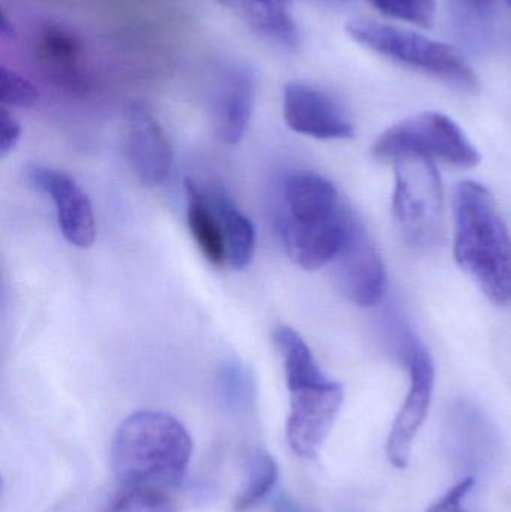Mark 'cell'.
Returning <instances> with one entry per match:
<instances>
[{
  "label": "cell",
  "mask_w": 511,
  "mask_h": 512,
  "mask_svg": "<svg viewBox=\"0 0 511 512\" xmlns=\"http://www.w3.org/2000/svg\"><path fill=\"white\" fill-rule=\"evenodd\" d=\"M507 2H509V5L511 6V0H507Z\"/></svg>",
  "instance_id": "28"
},
{
  "label": "cell",
  "mask_w": 511,
  "mask_h": 512,
  "mask_svg": "<svg viewBox=\"0 0 511 512\" xmlns=\"http://www.w3.org/2000/svg\"><path fill=\"white\" fill-rule=\"evenodd\" d=\"M354 219L335 185L315 171H290L279 182L278 234L288 256L305 270L335 261Z\"/></svg>",
  "instance_id": "1"
},
{
  "label": "cell",
  "mask_w": 511,
  "mask_h": 512,
  "mask_svg": "<svg viewBox=\"0 0 511 512\" xmlns=\"http://www.w3.org/2000/svg\"><path fill=\"white\" fill-rule=\"evenodd\" d=\"M255 101V77L251 69L234 65L225 69L216 89L215 125L225 144L236 146L251 123Z\"/></svg>",
  "instance_id": "14"
},
{
  "label": "cell",
  "mask_w": 511,
  "mask_h": 512,
  "mask_svg": "<svg viewBox=\"0 0 511 512\" xmlns=\"http://www.w3.org/2000/svg\"><path fill=\"white\" fill-rule=\"evenodd\" d=\"M186 219L189 231L201 254L216 267L227 265V243L221 213L213 200L210 186L188 179L185 182Z\"/></svg>",
  "instance_id": "15"
},
{
  "label": "cell",
  "mask_w": 511,
  "mask_h": 512,
  "mask_svg": "<svg viewBox=\"0 0 511 512\" xmlns=\"http://www.w3.org/2000/svg\"><path fill=\"white\" fill-rule=\"evenodd\" d=\"M381 14L428 29L435 20V0H369Z\"/></svg>",
  "instance_id": "21"
},
{
  "label": "cell",
  "mask_w": 511,
  "mask_h": 512,
  "mask_svg": "<svg viewBox=\"0 0 511 512\" xmlns=\"http://www.w3.org/2000/svg\"><path fill=\"white\" fill-rule=\"evenodd\" d=\"M470 14L477 18H488L494 11L495 0H459Z\"/></svg>",
  "instance_id": "25"
},
{
  "label": "cell",
  "mask_w": 511,
  "mask_h": 512,
  "mask_svg": "<svg viewBox=\"0 0 511 512\" xmlns=\"http://www.w3.org/2000/svg\"><path fill=\"white\" fill-rule=\"evenodd\" d=\"M21 137V126L18 120L9 113L8 108L0 111V158H6L17 147Z\"/></svg>",
  "instance_id": "24"
},
{
  "label": "cell",
  "mask_w": 511,
  "mask_h": 512,
  "mask_svg": "<svg viewBox=\"0 0 511 512\" xmlns=\"http://www.w3.org/2000/svg\"><path fill=\"white\" fill-rule=\"evenodd\" d=\"M120 144L126 161L141 182L159 186L173 168V147L152 111L132 104L123 113Z\"/></svg>",
  "instance_id": "10"
},
{
  "label": "cell",
  "mask_w": 511,
  "mask_h": 512,
  "mask_svg": "<svg viewBox=\"0 0 511 512\" xmlns=\"http://www.w3.org/2000/svg\"><path fill=\"white\" fill-rule=\"evenodd\" d=\"M0 33H2L3 39H14L15 38V30L12 23H9L8 17L5 14L2 15V20H0Z\"/></svg>",
  "instance_id": "26"
},
{
  "label": "cell",
  "mask_w": 511,
  "mask_h": 512,
  "mask_svg": "<svg viewBox=\"0 0 511 512\" xmlns=\"http://www.w3.org/2000/svg\"><path fill=\"white\" fill-rule=\"evenodd\" d=\"M275 343L290 393L288 445L297 456L315 459L344 405V388L321 372L311 349L293 328H276Z\"/></svg>",
  "instance_id": "4"
},
{
  "label": "cell",
  "mask_w": 511,
  "mask_h": 512,
  "mask_svg": "<svg viewBox=\"0 0 511 512\" xmlns=\"http://www.w3.org/2000/svg\"><path fill=\"white\" fill-rule=\"evenodd\" d=\"M278 463L272 454L257 450L246 465L245 484L234 499V512H249L261 504L272 492L278 481Z\"/></svg>",
  "instance_id": "19"
},
{
  "label": "cell",
  "mask_w": 511,
  "mask_h": 512,
  "mask_svg": "<svg viewBox=\"0 0 511 512\" xmlns=\"http://www.w3.org/2000/svg\"><path fill=\"white\" fill-rule=\"evenodd\" d=\"M395 164L393 218L402 239L416 251H428L443 234L444 198L434 161L408 156Z\"/></svg>",
  "instance_id": "6"
},
{
  "label": "cell",
  "mask_w": 511,
  "mask_h": 512,
  "mask_svg": "<svg viewBox=\"0 0 511 512\" xmlns=\"http://www.w3.org/2000/svg\"><path fill=\"white\" fill-rule=\"evenodd\" d=\"M372 155L392 162L419 156L458 168H474L480 162V153L461 126L435 111L416 114L390 126L375 141Z\"/></svg>",
  "instance_id": "7"
},
{
  "label": "cell",
  "mask_w": 511,
  "mask_h": 512,
  "mask_svg": "<svg viewBox=\"0 0 511 512\" xmlns=\"http://www.w3.org/2000/svg\"><path fill=\"white\" fill-rule=\"evenodd\" d=\"M105 512H176V507L162 489L123 487Z\"/></svg>",
  "instance_id": "20"
},
{
  "label": "cell",
  "mask_w": 511,
  "mask_h": 512,
  "mask_svg": "<svg viewBox=\"0 0 511 512\" xmlns=\"http://www.w3.org/2000/svg\"><path fill=\"white\" fill-rule=\"evenodd\" d=\"M398 354L410 372V388L404 405L399 409L389 438L386 453L396 469H405L410 463L414 439L425 423L431 409L435 387V366L431 354L404 325L398 324L396 333Z\"/></svg>",
  "instance_id": "8"
},
{
  "label": "cell",
  "mask_w": 511,
  "mask_h": 512,
  "mask_svg": "<svg viewBox=\"0 0 511 512\" xmlns=\"http://www.w3.org/2000/svg\"><path fill=\"white\" fill-rule=\"evenodd\" d=\"M0 101L2 107L29 108L39 101V92L32 81L2 66L0 69Z\"/></svg>",
  "instance_id": "22"
},
{
  "label": "cell",
  "mask_w": 511,
  "mask_h": 512,
  "mask_svg": "<svg viewBox=\"0 0 511 512\" xmlns=\"http://www.w3.org/2000/svg\"><path fill=\"white\" fill-rule=\"evenodd\" d=\"M258 35L285 48L299 44V30L290 14V0H221Z\"/></svg>",
  "instance_id": "16"
},
{
  "label": "cell",
  "mask_w": 511,
  "mask_h": 512,
  "mask_svg": "<svg viewBox=\"0 0 511 512\" xmlns=\"http://www.w3.org/2000/svg\"><path fill=\"white\" fill-rule=\"evenodd\" d=\"M275 512H302L299 510L294 502L288 501V499H282L279 502L278 507L275 508Z\"/></svg>",
  "instance_id": "27"
},
{
  "label": "cell",
  "mask_w": 511,
  "mask_h": 512,
  "mask_svg": "<svg viewBox=\"0 0 511 512\" xmlns=\"http://www.w3.org/2000/svg\"><path fill=\"white\" fill-rule=\"evenodd\" d=\"M192 439L170 414L140 411L120 423L111 444V466L123 487L164 490L185 478Z\"/></svg>",
  "instance_id": "3"
},
{
  "label": "cell",
  "mask_w": 511,
  "mask_h": 512,
  "mask_svg": "<svg viewBox=\"0 0 511 512\" xmlns=\"http://www.w3.org/2000/svg\"><path fill=\"white\" fill-rule=\"evenodd\" d=\"M288 128L317 140H348L354 126L347 111L329 93L303 83H290L282 101Z\"/></svg>",
  "instance_id": "12"
},
{
  "label": "cell",
  "mask_w": 511,
  "mask_h": 512,
  "mask_svg": "<svg viewBox=\"0 0 511 512\" xmlns=\"http://www.w3.org/2000/svg\"><path fill=\"white\" fill-rule=\"evenodd\" d=\"M347 32L357 44L405 68L422 72L468 92H476L479 87L476 71L452 45L435 41L413 30L375 21H351Z\"/></svg>",
  "instance_id": "5"
},
{
  "label": "cell",
  "mask_w": 511,
  "mask_h": 512,
  "mask_svg": "<svg viewBox=\"0 0 511 512\" xmlns=\"http://www.w3.org/2000/svg\"><path fill=\"white\" fill-rule=\"evenodd\" d=\"M333 262L336 283L351 303L374 307L383 300L387 291L386 265L357 216L344 248Z\"/></svg>",
  "instance_id": "9"
},
{
  "label": "cell",
  "mask_w": 511,
  "mask_h": 512,
  "mask_svg": "<svg viewBox=\"0 0 511 512\" xmlns=\"http://www.w3.org/2000/svg\"><path fill=\"white\" fill-rule=\"evenodd\" d=\"M27 180L53 201L57 224L66 242L78 249L90 248L96 237L95 215L89 197L78 183L63 171L44 165H30Z\"/></svg>",
  "instance_id": "11"
},
{
  "label": "cell",
  "mask_w": 511,
  "mask_h": 512,
  "mask_svg": "<svg viewBox=\"0 0 511 512\" xmlns=\"http://www.w3.org/2000/svg\"><path fill=\"white\" fill-rule=\"evenodd\" d=\"M33 54L51 80L74 92H86L84 44L69 27L56 23L42 26L33 41Z\"/></svg>",
  "instance_id": "13"
},
{
  "label": "cell",
  "mask_w": 511,
  "mask_h": 512,
  "mask_svg": "<svg viewBox=\"0 0 511 512\" xmlns=\"http://www.w3.org/2000/svg\"><path fill=\"white\" fill-rule=\"evenodd\" d=\"M474 484L476 481L473 477L459 481L452 489L447 490L437 502H434L426 512H467L464 508V499L470 495Z\"/></svg>",
  "instance_id": "23"
},
{
  "label": "cell",
  "mask_w": 511,
  "mask_h": 512,
  "mask_svg": "<svg viewBox=\"0 0 511 512\" xmlns=\"http://www.w3.org/2000/svg\"><path fill=\"white\" fill-rule=\"evenodd\" d=\"M455 258L498 306L511 303V237L494 195L477 182L456 186Z\"/></svg>",
  "instance_id": "2"
},
{
  "label": "cell",
  "mask_w": 511,
  "mask_h": 512,
  "mask_svg": "<svg viewBox=\"0 0 511 512\" xmlns=\"http://www.w3.org/2000/svg\"><path fill=\"white\" fill-rule=\"evenodd\" d=\"M216 396L231 414H249L257 399V385L251 370L237 360L222 364L216 375Z\"/></svg>",
  "instance_id": "18"
},
{
  "label": "cell",
  "mask_w": 511,
  "mask_h": 512,
  "mask_svg": "<svg viewBox=\"0 0 511 512\" xmlns=\"http://www.w3.org/2000/svg\"><path fill=\"white\" fill-rule=\"evenodd\" d=\"M216 207L221 213L227 243V265L240 270L252 261L257 246V233L251 219L237 207L222 186L209 185Z\"/></svg>",
  "instance_id": "17"
}]
</instances>
